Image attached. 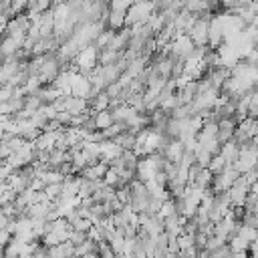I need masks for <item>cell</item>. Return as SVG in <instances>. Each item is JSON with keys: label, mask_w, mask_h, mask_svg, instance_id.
I'll return each mask as SVG.
<instances>
[{"label": "cell", "mask_w": 258, "mask_h": 258, "mask_svg": "<svg viewBox=\"0 0 258 258\" xmlns=\"http://www.w3.org/2000/svg\"><path fill=\"white\" fill-rule=\"evenodd\" d=\"M238 153H240V145H238L234 139L222 143V147H220V155L224 157V161H226L228 165H234V163H236Z\"/></svg>", "instance_id": "6da1fadb"}, {"label": "cell", "mask_w": 258, "mask_h": 258, "mask_svg": "<svg viewBox=\"0 0 258 258\" xmlns=\"http://www.w3.org/2000/svg\"><path fill=\"white\" fill-rule=\"evenodd\" d=\"M93 121H95V127L97 129H103L105 131V129H109L113 125L115 119H113V113H109V111H97V115H95Z\"/></svg>", "instance_id": "7a4b0ae2"}, {"label": "cell", "mask_w": 258, "mask_h": 258, "mask_svg": "<svg viewBox=\"0 0 258 258\" xmlns=\"http://www.w3.org/2000/svg\"><path fill=\"white\" fill-rule=\"evenodd\" d=\"M226 167H228V163L224 161V157H222L220 153H218V155H214V157H212V161H210V165H208V169H210V171H212L214 175L222 173V171H224Z\"/></svg>", "instance_id": "3957f363"}, {"label": "cell", "mask_w": 258, "mask_h": 258, "mask_svg": "<svg viewBox=\"0 0 258 258\" xmlns=\"http://www.w3.org/2000/svg\"><path fill=\"white\" fill-rule=\"evenodd\" d=\"M109 22H111V28H121L125 24V12L123 10H113Z\"/></svg>", "instance_id": "277c9868"}, {"label": "cell", "mask_w": 258, "mask_h": 258, "mask_svg": "<svg viewBox=\"0 0 258 258\" xmlns=\"http://www.w3.org/2000/svg\"><path fill=\"white\" fill-rule=\"evenodd\" d=\"M250 26H252V28H256V30H258V16H254V20H252V22H250Z\"/></svg>", "instance_id": "5b68a950"}]
</instances>
